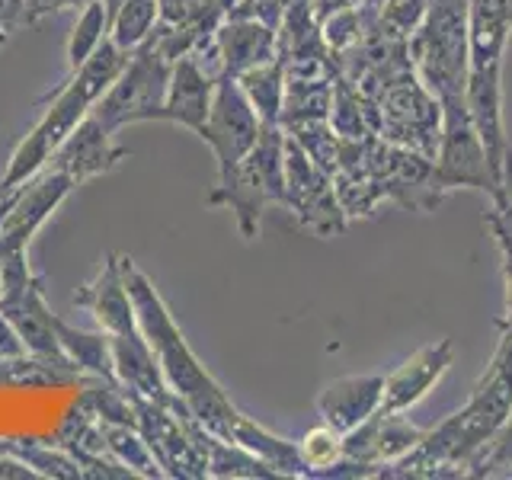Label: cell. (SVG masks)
<instances>
[{
  "label": "cell",
  "instance_id": "cell-1",
  "mask_svg": "<svg viewBox=\"0 0 512 480\" xmlns=\"http://www.w3.org/2000/svg\"><path fill=\"white\" fill-rule=\"evenodd\" d=\"M471 0H436L413 32V64L436 100H464L471 74Z\"/></svg>",
  "mask_w": 512,
  "mask_h": 480
},
{
  "label": "cell",
  "instance_id": "cell-2",
  "mask_svg": "<svg viewBox=\"0 0 512 480\" xmlns=\"http://www.w3.org/2000/svg\"><path fill=\"white\" fill-rule=\"evenodd\" d=\"M125 288H128V295H132L135 308H138L144 333L151 336V340H148L151 349L160 352L167 375L173 378L176 388H180L192 400V404H196V410L202 416H208V420H212L215 426H221V416L215 410L228 413V416H240V413H234V407L224 404V397L212 384V378L202 372L199 362L192 359V352L183 346V336L176 333L173 320H170L164 304H160L157 292L148 285V279H144L141 272L132 269V263H128V260H125Z\"/></svg>",
  "mask_w": 512,
  "mask_h": 480
},
{
  "label": "cell",
  "instance_id": "cell-3",
  "mask_svg": "<svg viewBox=\"0 0 512 480\" xmlns=\"http://www.w3.org/2000/svg\"><path fill=\"white\" fill-rule=\"evenodd\" d=\"M208 199L231 208L237 215L240 234L247 240L260 234V215L266 202L285 205V135L279 132V122H263L253 148L244 154L228 180H218Z\"/></svg>",
  "mask_w": 512,
  "mask_h": 480
},
{
  "label": "cell",
  "instance_id": "cell-4",
  "mask_svg": "<svg viewBox=\"0 0 512 480\" xmlns=\"http://www.w3.org/2000/svg\"><path fill=\"white\" fill-rule=\"evenodd\" d=\"M170 71H173V61L160 55L154 39H148L128 55V64L116 77V84L93 103L90 112L106 128H112V132L128 122L160 119V109H164V100H167Z\"/></svg>",
  "mask_w": 512,
  "mask_h": 480
},
{
  "label": "cell",
  "instance_id": "cell-5",
  "mask_svg": "<svg viewBox=\"0 0 512 480\" xmlns=\"http://www.w3.org/2000/svg\"><path fill=\"white\" fill-rule=\"evenodd\" d=\"M436 173L445 189H480L493 199L500 192V183L490 170L484 144H480L474 122L468 116L464 100H442V132L436 148Z\"/></svg>",
  "mask_w": 512,
  "mask_h": 480
},
{
  "label": "cell",
  "instance_id": "cell-6",
  "mask_svg": "<svg viewBox=\"0 0 512 480\" xmlns=\"http://www.w3.org/2000/svg\"><path fill=\"white\" fill-rule=\"evenodd\" d=\"M285 205L301 218L304 228L320 237L340 234L346 224V212L330 186V176L304 154L292 135H285Z\"/></svg>",
  "mask_w": 512,
  "mask_h": 480
},
{
  "label": "cell",
  "instance_id": "cell-7",
  "mask_svg": "<svg viewBox=\"0 0 512 480\" xmlns=\"http://www.w3.org/2000/svg\"><path fill=\"white\" fill-rule=\"evenodd\" d=\"M263 119L256 116L247 93L240 90L234 77H218L212 112H208L205 132L199 135L205 144H212L218 160V180H228L244 160V154L253 148L256 135H260Z\"/></svg>",
  "mask_w": 512,
  "mask_h": 480
},
{
  "label": "cell",
  "instance_id": "cell-8",
  "mask_svg": "<svg viewBox=\"0 0 512 480\" xmlns=\"http://www.w3.org/2000/svg\"><path fill=\"white\" fill-rule=\"evenodd\" d=\"M368 173L381 186L384 196L397 199L400 205L429 212L442 199V180L436 173V164L429 157L410 148H391V144H375L368 151Z\"/></svg>",
  "mask_w": 512,
  "mask_h": 480
},
{
  "label": "cell",
  "instance_id": "cell-9",
  "mask_svg": "<svg viewBox=\"0 0 512 480\" xmlns=\"http://www.w3.org/2000/svg\"><path fill=\"white\" fill-rule=\"evenodd\" d=\"M381 119L388 138L404 141L426 157L436 154L442 132V103L413 74L410 80H400L388 90L381 103Z\"/></svg>",
  "mask_w": 512,
  "mask_h": 480
},
{
  "label": "cell",
  "instance_id": "cell-10",
  "mask_svg": "<svg viewBox=\"0 0 512 480\" xmlns=\"http://www.w3.org/2000/svg\"><path fill=\"white\" fill-rule=\"evenodd\" d=\"M500 68H503V61L471 68L468 90H464V103H468V116L474 122V132H477L480 144H484V151H487L496 183L503 186V164H506V154H509V138H506V128H503Z\"/></svg>",
  "mask_w": 512,
  "mask_h": 480
},
{
  "label": "cell",
  "instance_id": "cell-11",
  "mask_svg": "<svg viewBox=\"0 0 512 480\" xmlns=\"http://www.w3.org/2000/svg\"><path fill=\"white\" fill-rule=\"evenodd\" d=\"M215 55L221 64V77H237L256 64L279 58V36L253 16H228L215 29Z\"/></svg>",
  "mask_w": 512,
  "mask_h": 480
},
{
  "label": "cell",
  "instance_id": "cell-12",
  "mask_svg": "<svg viewBox=\"0 0 512 480\" xmlns=\"http://www.w3.org/2000/svg\"><path fill=\"white\" fill-rule=\"evenodd\" d=\"M215 84H218V77L208 74L196 55L176 58L173 71H170V84H167V100H164V109H160V119L180 122V125L192 128L196 135H202L205 122H208V112H212Z\"/></svg>",
  "mask_w": 512,
  "mask_h": 480
},
{
  "label": "cell",
  "instance_id": "cell-13",
  "mask_svg": "<svg viewBox=\"0 0 512 480\" xmlns=\"http://www.w3.org/2000/svg\"><path fill=\"white\" fill-rule=\"evenodd\" d=\"M119 157H125V148H119V144L112 141V128H106L90 112V116L58 144V151L52 154V170L64 173L71 183H80L109 170Z\"/></svg>",
  "mask_w": 512,
  "mask_h": 480
},
{
  "label": "cell",
  "instance_id": "cell-14",
  "mask_svg": "<svg viewBox=\"0 0 512 480\" xmlns=\"http://www.w3.org/2000/svg\"><path fill=\"white\" fill-rule=\"evenodd\" d=\"M455 359V346L452 340H436L423 346L416 356H410L404 365L384 378V391H381V410H407L416 400H423L429 394V388L436 384L448 365Z\"/></svg>",
  "mask_w": 512,
  "mask_h": 480
},
{
  "label": "cell",
  "instance_id": "cell-15",
  "mask_svg": "<svg viewBox=\"0 0 512 480\" xmlns=\"http://www.w3.org/2000/svg\"><path fill=\"white\" fill-rule=\"evenodd\" d=\"M381 391H384V378L352 375L327 384L324 394L317 397V407L327 426H333L336 432H349L359 423H365L375 410H381Z\"/></svg>",
  "mask_w": 512,
  "mask_h": 480
},
{
  "label": "cell",
  "instance_id": "cell-16",
  "mask_svg": "<svg viewBox=\"0 0 512 480\" xmlns=\"http://www.w3.org/2000/svg\"><path fill=\"white\" fill-rule=\"evenodd\" d=\"M68 186H71L68 176L52 170L42 183H36V186L29 189V196L20 199L16 212L4 224V231H0V256H10V253H20L23 250L29 234L36 231V224L45 218V208H52L64 196V192H68Z\"/></svg>",
  "mask_w": 512,
  "mask_h": 480
},
{
  "label": "cell",
  "instance_id": "cell-17",
  "mask_svg": "<svg viewBox=\"0 0 512 480\" xmlns=\"http://www.w3.org/2000/svg\"><path fill=\"white\" fill-rule=\"evenodd\" d=\"M512 26V0H471V68L503 61V45Z\"/></svg>",
  "mask_w": 512,
  "mask_h": 480
},
{
  "label": "cell",
  "instance_id": "cell-18",
  "mask_svg": "<svg viewBox=\"0 0 512 480\" xmlns=\"http://www.w3.org/2000/svg\"><path fill=\"white\" fill-rule=\"evenodd\" d=\"M80 301L90 304L96 324L106 327L112 336H132L135 330L132 295H128L125 282L119 279V269L112 263L106 266V272H100L96 285L87 288V295H80Z\"/></svg>",
  "mask_w": 512,
  "mask_h": 480
},
{
  "label": "cell",
  "instance_id": "cell-19",
  "mask_svg": "<svg viewBox=\"0 0 512 480\" xmlns=\"http://www.w3.org/2000/svg\"><path fill=\"white\" fill-rule=\"evenodd\" d=\"M106 7H109V39L128 55L138 45L148 42L160 23L157 0H106Z\"/></svg>",
  "mask_w": 512,
  "mask_h": 480
},
{
  "label": "cell",
  "instance_id": "cell-20",
  "mask_svg": "<svg viewBox=\"0 0 512 480\" xmlns=\"http://www.w3.org/2000/svg\"><path fill=\"white\" fill-rule=\"evenodd\" d=\"M240 90L247 93L250 106L256 109V116L263 122H279L282 116V100H285V61H266L256 64V68L244 71L234 77Z\"/></svg>",
  "mask_w": 512,
  "mask_h": 480
},
{
  "label": "cell",
  "instance_id": "cell-21",
  "mask_svg": "<svg viewBox=\"0 0 512 480\" xmlns=\"http://www.w3.org/2000/svg\"><path fill=\"white\" fill-rule=\"evenodd\" d=\"M106 39H109V7H106V0H96V4L77 13V23L71 29V39H68L71 71L80 68Z\"/></svg>",
  "mask_w": 512,
  "mask_h": 480
},
{
  "label": "cell",
  "instance_id": "cell-22",
  "mask_svg": "<svg viewBox=\"0 0 512 480\" xmlns=\"http://www.w3.org/2000/svg\"><path fill=\"white\" fill-rule=\"evenodd\" d=\"M52 324H55V333H58V343L61 349H68L71 356L80 362V365H87L93 368V372H109V343L103 340V336H90V333H74L68 330L64 324H58V320L52 317Z\"/></svg>",
  "mask_w": 512,
  "mask_h": 480
},
{
  "label": "cell",
  "instance_id": "cell-23",
  "mask_svg": "<svg viewBox=\"0 0 512 480\" xmlns=\"http://www.w3.org/2000/svg\"><path fill=\"white\" fill-rule=\"evenodd\" d=\"M298 452L308 468H333L343 455V432H336L333 426H317L301 439Z\"/></svg>",
  "mask_w": 512,
  "mask_h": 480
},
{
  "label": "cell",
  "instance_id": "cell-24",
  "mask_svg": "<svg viewBox=\"0 0 512 480\" xmlns=\"http://www.w3.org/2000/svg\"><path fill=\"white\" fill-rule=\"evenodd\" d=\"M426 10H429L426 0H388V4H384V23H388L397 36H407L410 29L423 23Z\"/></svg>",
  "mask_w": 512,
  "mask_h": 480
},
{
  "label": "cell",
  "instance_id": "cell-25",
  "mask_svg": "<svg viewBox=\"0 0 512 480\" xmlns=\"http://www.w3.org/2000/svg\"><path fill=\"white\" fill-rule=\"evenodd\" d=\"M356 39H359V16L352 7L324 20V42L330 48H349V45H356Z\"/></svg>",
  "mask_w": 512,
  "mask_h": 480
},
{
  "label": "cell",
  "instance_id": "cell-26",
  "mask_svg": "<svg viewBox=\"0 0 512 480\" xmlns=\"http://www.w3.org/2000/svg\"><path fill=\"white\" fill-rule=\"evenodd\" d=\"M493 208L509 221V228H512V148H509V154H506V164H503V186H500V192L493 196Z\"/></svg>",
  "mask_w": 512,
  "mask_h": 480
},
{
  "label": "cell",
  "instance_id": "cell-27",
  "mask_svg": "<svg viewBox=\"0 0 512 480\" xmlns=\"http://www.w3.org/2000/svg\"><path fill=\"white\" fill-rule=\"evenodd\" d=\"M26 23V0H0V26L10 32Z\"/></svg>",
  "mask_w": 512,
  "mask_h": 480
},
{
  "label": "cell",
  "instance_id": "cell-28",
  "mask_svg": "<svg viewBox=\"0 0 512 480\" xmlns=\"http://www.w3.org/2000/svg\"><path fill=\"white\" fill-rule=\"evenodd\" d=\"M308 7H311V13H314V20H317V23H324V20H330L333 13L346 10V7H349V0H308Z\"/></svg>",
  "mask_w": 512,
  "mask_h": 480
},
{
  "label": "cell",
  "instance_id": "cell-29",
  "mask_svg": "<svg viewBox=\"0 0 512 480\" xmlns=\"http://www.w3.org/2000/svg\"><path fill=\"white\" fill-rule=\"evenodd\" d=\"M55 4H58V0H26V23L42 20L45 13L55 10Z\"/></svg>",
  "mask_w": 512,
  "mask_h": 480
},
{
  "label": "cell",
  "instance_id": "cell-30",
  "mask_svg": "<svg viewBox=\"0 0 512 480\" xmlns=\"http://www.w3.org/2000/svg\"><path fill=\"white\" fill-rule=\"evenodd\" d=\"M90 4H96V0H58L55 4V10H84V7H90Z\"/></svg>",
  "mask_w": 512,
  "mask_h": 480
},
{
  "label": "cell",
  "instance_id": "cell-31",
  "mask_svg": "<svg viewBox=\"0 0 512 480\" xmlns=\"http://www.w3.org/2000/svg\"><path fill=\"white\" fill-rule=\"evenodd\" d=\"M218 4L224 7V13H231V10H234V7L240 4V0H218Z\"/></svg>",
  "mask_w": 512,
  "mask_h": 480
},
{
  "label": "cell",
  "instance_id": "cell-32",
  "mask_svg": "<svg viewBox=\"0 0 512 480\" xmlns=\"http://www.w3.org/2000/svg\"><path fill=\"white\" fill-rule=\"evenodd\" d=\"M7 39H10V29H7V26H0V45H4Z\"/></svg>",
  "mask_w": 512,
  "mask_h": 480
}]
</instances>
